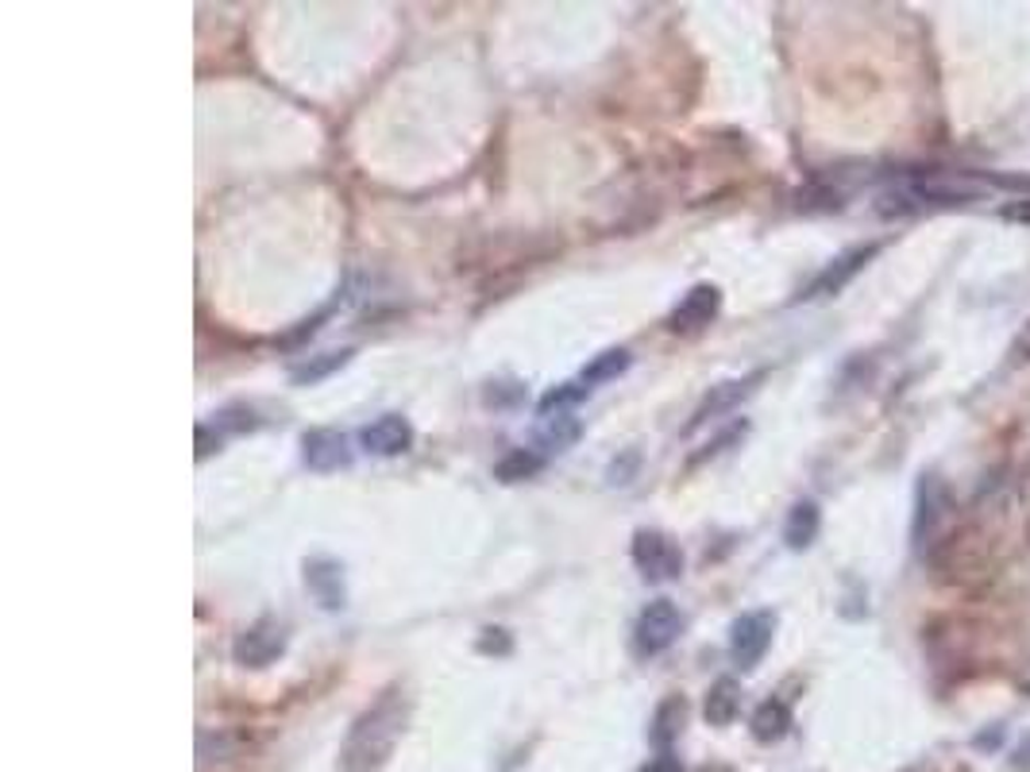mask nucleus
Wrapping results in <instances>:
<instances>
[{
    "instance_id": "nucleus-28",
    "label": "nucleus",
    "mask_w": 1030,
    "mask_h": 772,
    "mask_svg": "<svg viewBox=\"0 0 1030 772\" xmlns=\"http://www.w3.org/2000/svg\"><path fill=\"white\" fill-rule=\"evenodd\" d=\"M999 217H1004V220H1019V225H1030V202L1022 197V202L1004 205V209H999Z\"/></svg>"
},
{
    "instance_id": "nucleus-23",
    "label": "nucleus",
    "mask_w": 1030,
    "mask_h": 772,
    "mask_svg": "<svg viewBox=\"0 0 1030 772\" xmlns=\"http://www.w3.org/2000/svg\"><path fill=\"white\" fill-rule=\"evenodd\" d=\"M216 425L240 433V429H259V421H256V413H251V406H228V410L216 413Z\"/></svg>"
},
{
    "instance_id": "nucleus-12",
    "label": "nucleus",
    "mask_w": 1030,
    "mask_h": 772,
    "mask_svg": "<svg viewBox=\"0 0 1030 772\" xmlns=\"http://www.w3.org/2000/svg\"><path fill=\"white\" fill-rule=\"evenodd\" d=\"M360 444L371 452V456H401L414 444V425H409L401 413H383L378 421L363 425Z\"/></svg>"
},
{
    "instance_id": "nucleus-27",
    "label": "nucleus",
    "mask_w": 1030,
    "mask_h": 772,
    "mask_svg": "<svg viewBox=\"0 0 1030 772\" xmlns=\"http://www.w3.org/2000/svg\"><path fill=\"white\" fill-rule=\"evenodd\" d=\"M745 429H749V425H745V421H742V425H734V429H726V433H722L718 441H714V444H706V452H703V456H699V459L718 456V452H726L729 444H737V441H742V436H745Z\"/></svg>"
},
{
    "instance_id": "nucleus-29",
    "label": "nucleus",
    "mask_w": 1030,
    "mask_h": 772,
    "mask_svg": "<svg viewBox=\"0 0 1030 772\" xmlns=\"http://www.w3.org/2000/svg\"><path fill=\"white\" fill-rule=\"evenodd\" d=\"M216 449H220V441H213V429H208V425H197V459L213 456Z\"/></svg>"
},
{
    "instance_id": "nucleus-10",
    "label": "nucleus",
    "mask_w": 1030,
    "mask_h": 772,
    "mask_svg": "<svg viewBox=\"0 0 1030 772\" xmlns=\"http://www.w3.org/2000/svg\"><path fill=\"white\" fill-rule=\"evenodd\" d=\"M302 459L313 472H340L352 464V444L336 429H309L302 436Z\"/></svg>"
},
{
    "instance_id": "nucleus-18",
    "label": "nucleus",
    "mask_w": 1030,
    "mask_h": 772,
    "mask_svg": "<svg viewBox=\"0 0 1030 772\" xmlns=\"http://www.w3.org/2000/svg\"><path fill=\"white\" fill-rule=\"evenodd\" d=\"M244 749H248V738H244V734H236V730H216V734H201V738H197L201 764L236 761V757H244Z\"/></svg>"
},
{
    "instance_id": "nucleus-15",
    "label": "nucleus",
    "mask_w": 1030,
    "mask_h": 772,
    "mask_svg": "<svg viewBox=\"0 0 1030 772\" xmlns=\"http://www.w3.org/2000/svg\"><path fill=\"white\" fill-rule=\"evenodd\" d=\"M737 711H742V684H737L734 676H722V680H714L711 692H706V703H703V715L711 726H729L737 718Z\"/></svg>"
},
{
    "instance_id": "nucleus-26",
    "label": "nucleus",
    "mask_w": 1030,
    "mask_h": 772,
    "mask_svg": "<svg viewBox=\"0 0 1030 772\" xmlns=\"http://www.w3.org/2000/svg\"><path fill=\"white\" fill-rule=\"evenodd\" d=\"M495 386V383H490ZM525 398V390H521L518 383H498L495 390H487V402L490 406H510V402H521Z\"/></svg>"
},
{
    "instance_id": "nucleus-3",
    "label": "nucleus",
    "mask_w": 1030,
    "mask_h": 772,
    "mask_svg": "<svg viewBox=\"0 0 1030 772\" xmlns=\"http://www.w3.org/2000/svg\"><path fill=\"white\" fill-rule=\"evenodd\" d=\"M953 510V495L950 487H946L938 475H923L919 479V491H915V522H910V545L915 548H927L930 541L942 533L946 518H950Z\"/></svg>"
},
{
    "instance_id": "nucleus-24",
    "label": "nucleus",
    "mask_w": 1030,
    "mask_h": 772,
    "mask_svg": "<svg viewBox=\"0 0 1030 772\" xmlns=\"http://www.w3.org/2000/svg\"><path fill=\"white\" fill-rule=\"evenodd\" d=\"M1007 363H1011V367H1027L1030 363V317H1027V325L1015 332L1011 348H1007Z\"/></svg>"
},
{
    "instance_id": "nucleus-4",
    "label": "nucleus",
    "mask_w": 1030,
    "mask_h": 772,
    "mask_svg": "<svg viewBox=\"0 0 1030 772\" xmlns=\"http://www.w3.org/2000/svg\"><path fill=\"white\" fill-rule=\"evenodd\" d=\"M286 626L279 618H259L233 642V660L240 668H271L286 652Z\"/></svg>"
},
{
    "instance_id": "nucleus-6",
    "label": "nucleus",
    "mask_w": 1030,
    "mask_h": 772,
    "mask_svg": "<svg viewBox=\"0 0 1030 772\" xmlns=\"http://www.w3.org/2000/svg\"><path fill=\"white\" fill-rule=\"evenodd\" d=\"M776 634V614L768 611H749L729 626V657H734L737 668H757L765 660L768 645H772Z\"/></svg>"
},
{
    "instance_id": "nucleus-20",
    "label": "nucleus",
    "mask_w": 1030,
    "mask_h": 772,
    "mask_svg": "<svg viewBox=\"0 0 1030 772\" xmlns=\"http://www.w3.org/2000/svg\"><path fill=\"white\" fill-rule=\"evenodd\" d=\"M544 467V456L541 452H533V449H513V452H506L502 459L495 464V479H502V483H521V479H533L536 472Z\"/></svg>"
},
{
    "instance_id": "nucleus-11",
    "label": "nucleus",
    "mask_w": 1030,
    "mask_h": 772,
    "mask_svg": "<svg viewBox=\"0 0 1030 772\" xmlns=\"http://www.w3.org/2000/svg\"><path fill=\"white\" fill-rule=\"evenodd\" d=\"M305 588L325 611H343L348 606V588H343V564L328 556L305 560Z\"/></svg>"
},
{
    "instance_id": "nucleus-16",
    "label": "nucleus",
    "mask_w": 1030,
    "mask_h": 772,
    "mask_svg": "<svg viewBox=\"0 0 1030 772\" xmlns=\"http://www.w3.org/2000/svg\"><path fill=\"white\" fill-rule=\"evenodd\" d=\"M749 730L760 746H772V741H780L783 734L791 730V707L783 700H765L757 711H752Z\"/></svg>"
},
{
    "instance_id": "nucleus-25",
    "label": "nucleus",
    "mask_w": 1030,
    "mask_h": 772,
    "mask_svg": "<svg viewBox=\"0 0 1030 772\" xmlns=\"http://www.w3.org/2000/svg\"><path fill=\"white\" fill-rule=\"evenodd\" d=\"M513 649V642H510V634H506L502 626H490V629H483V637H479V652H498V657H506V652Z\"/></svg>"
},
{
    "instance_id": "nucleus-19",
    "label": "nucleus",
    "mask_w": 1030,
    "mask_h": 772,
    "mask_svg": "<svg viewBox=\"0 0 1030 772\" xmlns=\"http://www.w3.org/2000/svg\"><path fill=\"white\" fill-rule=\"evenodd\" d=\"M630 363H633V355L625 352V348H607V352H599L591 363H587L584 375H579V383H584L587 390H591V386L610 383V378L625 375V371H630Z\"/></svg>"
},
{
    "instance_id": "nucleus-9",
    "label": "nucleus",
    "mask_w": 1030,
    "mask_h": 772,
    "mask_svg": "<svg viewBox=\"0 0 1030 772\" xmlns=\"http://www.w3.org/2000/svg\"><path fill=\"white\" fill-rule=\"evenodd\" d=\"M757 383H765V371H752V375H745V378H729V383L711 386V395H706L703 402L695 406V413H691L687 429H699V425H706L711 418H722V413L737 410V406H742L745 398L757 390Z\"/></svg>"
},
{
    "instance_id": "nucleus-21",
    "label": "nucleus",
    "mask_w": 1030,
    "mask_h": 772,
    "mask_svg": "<svg viewBox=\"0 0 1030 772\" xmlns=\"http://www.w3.org/2000/svg\"><path fill=\"white\" fill-rule=\"evenodd\" d=\"M352 360V352H320V355H309L305 363H294L290 367V378H294L297 386H305V383H320L325 375H332V371H340L343 363Z\"/></svg>"
},
{
    "instance_id": "nucleus-7",
    "label": "nucleus",
    "mask_w": 1030,
    "mask_h": 772,
    "mask_svg": "<svg viewBox=\"0 0 1030 772\" xmlns=\"http://www.w3.org/2000/svg\"><path fill=\"white\" fill-rule=\"evenodd\" d=\"M876 256H880V243H861V248L838 256L807 290H803V294H799V302H818V298H834V294H841V290H846Z\"/></svg>"
},
{
    "instance_id": "nucleus-1",
    "label": "nucleus",
    "mask_w": 1030,
    "mask_h": 772,
    "mask_svg": "<svg viewBox=\"0 0 1030 772\" xmlns=\"http://www.w3.org/2000/svg\"><path fill=\"white\" fill-rule=\"evenodd\" d=\"M414 715V695L409 688L394 684L352 723L340 749V772H383L398 749L401 734Z\"/></svg>"
},
{
    "instance_id": "nucleus-5",
    "label": "nucleus",
    "mask_w": 1030,
    "mask_h": 772,
    "mask_svg": "<svg viewBox=\"0 0 1030 772\" xmlns=\"http://www.w3.org/2000/svg\"><path fill=\"white\" fill-rule=\"evenodd\" d=\"M633 564L645 579L664 583V579H676L683 571V553L679 545L660 530H637L633 533Z\"/></svg>"
},
{
    "instance_id": "nucleus-22",
    "label": "nucleus",
    "mask_w": 1030,
    "mask_h": 772,
    "mask_svg": "<svg viewBox=\"0 0 1030 772\" xmlns=\"http://www.w3.org/2000/svg\"><path fill=\"white\" fill-rule=\"evenodd\" d=\"M587 398V386L584 383H559L552 386L548 395L541 398V413L544 418H552V413H567V406H576Z\"/></svg>"
},
{
    "instance_id": "nucleus-8",
    "label": "nucleus",
    "mask_w": 1030,
    "mask_h": 772,
    "mask_svg": "<svg viewBox=\"0 0 1030 772\" xmlns=\"http://www.w3.org/2000/svg\"><path fill=\"white\" fill-rule=\"evenodd\" d=\"M718 309H722V290L714 286V282H695V286L679 298V306L671 309L668 329L671 332H699L718 317Z\"/></svg>"
},
{
    "instance_id": "nucleus-17",
    "label": "nucleus",
    "mask_w": 1030,
    "mask_h": 772,
    "mask_svg": "<svg viewBox=\"0 0 1030 772\" xmlns=\"http://www.w3.org/2000/svg\"><path fill=\"white\" fill-rule=\"evenodd\" d=\"M584 436V425H579V418H571V413H552V418L541 421V429H536V449L544 452H567L571 444Z\"/></svg>"
},
{
    "instance_id": "nucleus-30",
    "label": "nucleus",
    "mask_w": 1030,
    "mask_h": 772,
    "mask_svg": "<svg viewBox=\"0 0 1030 772\" xmlns=\"http://www.w3.org/2000/svg\"><path fill=\"white\" fill-rule=\"evenodd\" d=\"M641 772H683V769H679V761L671 753H660V757H653Z\"/></svg>"
},
{
    "instance_id": "nucleus-2",
    "label": "nucleus",
    "mask_w": 1030,
    "mask_h": 772,
    "mask_svg": "<svg viewBox=\"0 0 1030 772\" xmlns=\"http://www.w3.org/2000/svg\"><path fill=\"white\" fill-rule=\"evenodd\" d=\"M683 634V614L671 599H653V603L641 611L637 626H633V649L637 657H660L664 649L679 642Z\"/></svg>"
},
{
    "instance_id": "nucleus-14",
    "label": "nucleus",
    "mask_w": 1030,
    "mask_h": 772,
    "mask_svg": "<svg viewBox=\"0 0 1030 772\" xmlns=\"http://www.w3.org/2000/svg\"><path fill=\"white\" fill-rule=\"evenodd\" d=\"M683 718H687V700L683 695H668V700L656 707L653 723H648V741H653L660 753H668L671 741H676L679 730H683Z\"/></svg>"
},
{
    "instance_id": "nucleus-13",
    "label": "nucleus",
    "mask_w": 1030,
    "mask_h": 772,
    "mask_svg": "<svg viewBox=\"0 0 1030 772\" xmlns=\"http://www.w3.org/2000/svg\"><path fill=\"white\" fill-rule=\"evenodd\" d=\"M818 530H823V510H818V502L803 499V502L791 507L788 522H783V541H788V548L803 553V548L815 545Z\"/></svg>"
},
{
    "instance_id": "nucleus-31",
    "label": "nucleus",
    "mask_w": 1030,
    "mask_h": 772,
    "mask_svg": "<svg viewBox=\"0 0 1030 772\" xmlns=\"http://www.w3.org/2000/svg\"><path fill=\"white\" fill-rule=\"evenodd\" d=\"M1015 769H1030V738L1015 749Z\"/></svg>"
}]
</instances>
